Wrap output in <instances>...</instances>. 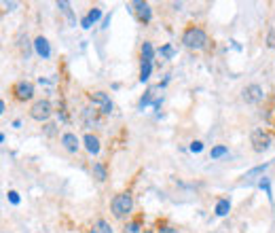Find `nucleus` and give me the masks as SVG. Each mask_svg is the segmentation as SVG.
Here are the masks:
<instances>
[{
  "label": "nucleus",
  "instance_id": "nucleus-6",
  "mask_svg": "<svg viewBox=\"0 0 275 233\" xmlns=\"http://www.w3.org/2000/svg\"><path fill=\"white\" fill-rule=\"evenodd\" d=\"M87 97L102 110V115L112 113V100H110L108 94H104V91H91V94H87Z\"/></svg>",
  "mask_w": 275,
  "mask_h": 233
},
{
  "label": "nucleus",
  "instance_id": "nucleus-4",
  "mask_svg": "<svg viewBox=\"0 0 275 233\" xmlns=\"http://www.w3.org/2000/svg\"><path fill=\"white\" fill-rule=\"evenodd\" d=\"M11 94H13L17 102H30L34 97V83L17 81V83H13V87H11Z\"/></svg>",
  "mask_w": 275,
  "mask_h": 233
},
{
  "label": "nucleus",
  "instance_id": "nucleus-22",
  "mask_svg": "<svg viewBox=\"0 0 275 233\" xmlns=\"http://www.w3.org/2000/svg\"><path fill=\"white\" fill-rule=\"evenodd\" d=\"M269 168V163H262V165H256V168H252L246 174V178H252V176H256V174H262V172H265Z\"/></svg>",
  "mask_w": 275,
  "mask_h": 233
},
{
  "label": "nucleus",
  "instance_id": "nucleus-24",
  "mask_svg": "<svg viewBox=\"0 0 275 233\" xmlns=\"http://www.w3.org/2000/svg\"><path fill=\"white\" fill-rule=\"evenodd\" d=\"M267 47L269 49H275V28L273 30H269V34H267Z\"/></svg>",
  "mask_w": 275,
  "mask_h": 233
},
{
  "label": "nucleus",
  "instance_id": "nucleus-31",
  "mask_svg": "<svg viewBox=\"0 0 275 233\" xmlns=\"http://www.w3.org/2000/svg\"><path fill=\"white\" fill-rule=\"evenodd\" d=\"M142 233H155V231H142Z\"/></svg>",
  "mask_w": 275,
  "mask_h": 233
},
{
  "label": "nucleus",
  "instance_id": "nucleus-18",
  "mask_svg": "<svg viewBox=\"0 0 275 233\" xmlns=\"http://www.w3.org/2000/svg\"><path fill=\"white\" fill-rule=\"evenodd\" d=\"M150 70H152V62H146V59H142V68H140V81H142V83L148 81Z\"/></svg>",
  "mask_w": 275,
  "mask_h": 233
},
{
  "label": "nucleus",
  "instance_id": "nucleus-27",
  "mask_svg": "<svg viewBox=\"0 0 275 233\" xmlns=\"http://www.w3.org/2000/svg\"><path fill=\"white\" fill-rule=\"evenodd\" d=\"M9 201H11V204H19V195H17L15 191H9Z\"/></svg>",
  "mask_w": 275,
  "mask_h": 233
},
{
  "label": "nucleus",
  "instance_id": "nucleus-15",
  "mask_svg": "<svg viewBox=\"0 0 275 233\" xmlns=\"http://www.w3.org/2000/svg\"><path fill=\"white\" fill-rule=\"evenodd\" d=\"M140 229H142V216H136L133 220H129V223L125 225L123 233H140Z\"/></svg>",
  "mask_w": 275,
  "mask_h": 233
},
{
  "label": "nucleus",
  "instance_id": "nucleus-29",
  "mask_svg": "<svg viewBox=\"0 0 275 233\" xmlns=\"http://www.w3.org/2000/svg\"><path fill=\"white\" fill-rule=\"evenodd\" d=\"M2 7H4V11H13L17 7V2H2Z\"/></svg>",
  "mask_w": 275,
  "mask_h": 233
},
{
  "label": "nucleus",
  "instance_id": "nucleus-10",
  "mask_svg": "<svg viewBox=\"0 0 275 233\" xmlns=\"http://www.w3.org/2000/svg\"><path fill=\"white\" fill-rule=\"evenodd\" d=\"M34 51L38 53L42 59H49V58H51V47H49V40L45 39V36H36V40H34Z\"/></svg>",
  "mask_w": 275,
  "mask_h": 233
},
{
  "label": "nucleus",
  "instance_id": "nucleus-26",
  "mask_svg": "<svg viewBox=\"0 0 275 233\" xmlns=\"http://www.w3.org/2000/svg\"><path fill=\"white\" fill-rule=\"evenodd\" d=\"M191 151L193 153H201V151H203V144H201L199 140H195V142H191Z\"/></svg>",
  "mask_w": 275,
  "mask_h": 233
},
{
  "label": "nucleus",
  "instance_id": "nucleus-13",
  "mask_svg": "<svg viewBox=\"0 0 275 233\" xmlns=\"http://www.w3.org/2000/svg\"><path fill=\"white\" fill-rule=\"evenodd\" d=\"M100 17H102V9H91L89 11V13H87V17H83V21H81V26L85 28V30H89L91 26H93V23L97 21V19H100Z\"/></svg>",
  "mask_w": 275,
  "mask_h": 233
},
{
  "label": "nucleus",
  "instance_id": "nucleus-9",
  "mask_svg": "<svg viewBox=\"0 0 275 233\" xmlns=\"http://www.w3.org/2000/svg\"><path fill=\"white\" fill-rule=\"evenodd\" d=\"M83 121L87 127H100L102 125V110L100 108H85L83 110Z\"/></svg>",
  "mask_w": 275,
  "mask_h": 233
},
{
  "label": "nucleus",
  "instance_id": "nucleus-12",
  "mask_svg": "<svg viewBox=\"0 0 275 233\" xmlns=\"http://www.w3.org/2000/svg\"><path fill=\"white\" fill-rule=\"evenodd\" d=\"M83 142H85V149H87L91 155H97V153H100V140H97V136H93V134H85Z\"/></svg>",
  "mask_w": 275,
  "mask_h": 233
},
{
  "label": "nucleus",
  "instance_id": "nucleus-17",
  "mask_svg": "<svg viewBox=\"0 0 275 233\" xmlns=\"http://www.w3.org/2000/svg\"><path fill=\"white\" fill-rule=\"evenodd\" d=\"M91 170H93V176H95V178L100 180V182L106 180V165H104V163L97 161V163H93V168H91Z\"/></svg>",
  "mask_w": 275,
  "mask_h": 233
},
{
  "label": "nucleus",
  "instance_id": "nucleus-30",
  "mask_svg": "<svg viewBox=\"0 0 275 233\" xmlns=\"http://www.w3.org/2000/svg\"><path fill=\"white\" fill-rule=\"evenodd\" d=\"M4 110H7V104H4V100H0V115H4Z\"/></svg>",
  "mask_w": 275,
  "mask_h": 233
},
{
  "label": "nucleus",
  "instance_id": "nucleus-3",
  "mask_svg": "<svg viewBox=\"0 0 275 233\" xmlns=\"http://www.w3.org/2000/svg\"><path fill=\"white\" fill-rule=\"evenodd\" d=\"M53 115V106L49 100H36L32 106H30V116H32L34 121H49Z\"/></svg>",
  "mask_w": 275,
  "mask_h": 233
},
{
  "label": "nucleus",
  "instance_id": "nucleus-25",
  "mask_svg": "<svg viewBox=\"0 0 275 233\" xmlns=\"http://www.w3.org/2000/svg\"><path fill=\"white\" fill-rule=\"evenodd\" d=\"M258 187H260V189H265V193L269 195V199H273V195H271V187H269V178H262V180L258 182Z\"/></svg>",
  "mask_w": 275,
  "mask_h": 233
},
{
  "label": "nucleus",
  "instance_id": "nucleus-8",
  "mask_svg": "<svg viewBox=\"0 0 275 233\" xmlns=\"http://www.w3.org/2000/svg\"><path fill=\"white\" fill-rule=\"evenodd\" d=\"M241 97H243V102H246V104H256V102H260L262 97H265V91H262L260 85L252 83V85H248V87L243 89Z\"/></svg>",
  "mask_w": 275,
  "mask_h": 233
},
{
  "label": "nucleus",
  "instance_id": "nucleus-14",
  "mask_svg": "<svg viewBox=\"0 0 275 233\" xmlns=\"http://www.w3.org/2000/svg\"><path fill=\"white\" fill-rule=\"evenodd\" d=\"M89 233H114L112 227H110V223H106L104 218H97L93 225L89 227Z\"/></svg>",
  "mask_w": 275,
  "mask_h": 233
},
{
  "label": "nucleus",
  "instance_id": "nucleus-16",
  "mask_svg": "<svg viewBox=\"0 0 275 233\" xmlns=\"http://www.w3.org/2000/svg\"><path fill=\"white\" fill-rule=\"evenodd\" d=\"M231 210V201L229 199H218L216 204V216H227Z\"/></svg>",
  "mask_w": 275,
  "mask_h": 233
},
{
  "label": "nucleus",
  "instance_id": "nucleus-28",
  "mask_svg": "<svg viewBox=\"0 0 275 233\" xmlns=\"http://www.w3.org/2000/svg\"><path fill=\"white\" fill-rule=\"evenodd\" d=\"M55 127H57V125H53V123H49V125L45 127V134H47V136H53V134H55Z\"/></svg>",
  "mask_w": 275,
  "mask_h": 233
},
{
  "label": "nucleus",
  "instance_id": "nucleus-23",
  "mask_svg": "<svg viewBox=\"0 0 275 233\" xmlns=\"http://www.w3.org/2000/svg\"><path fill=\"white\" fill-rule=\"evenodd\" d=\"M159 53H161L163 58H167V59H172V58H174V49H172V45L161 47V49H159Z\"/></svg>",
  "mask_w": 275,
  "mask_h": 233
},
{
  "label": "nucleus",
  "instance_id": "nucleus-19",
  "mask_svg": "<svg viewBox=\"0 0 275 233\" xmlns=\"http://www.w3.org/2000/svg\"><path fill=\"white\" fill-rule=\"evenodd\" d=\"M140 51H142V59H146V62H152V58H155V49H152L150 42H144Z\"/></svg>",
  "mask_w": 275,
  "mask_h": 233
},
{
  "label": "nucleus",
  "instance_id": "nucleus-2",
  "mask_svg": "<svg viewBox=\"0 0 275 233\" xmlns=\"http://www.w3.org/2000/svg\"><path fill=\"white\" fill-rule=\"evenodd\" d=\"M131 208H133V195H131L129 191H123V193L114 195L112 204H110V210H112V216H114V218H125V216H129Z\"/></svg>",
  "mask_w": 275,
  "mask_h": 233
},
{
  "label": "nucleus",
  "instance_id": "nucleus-5",
  "mask_svg": "<svg viewBox=\"0 0 275 233\" xmlns=\"http://www.w3.org/2000/svg\"><path fill=\"white\" fill-rule=\"evenodd\" d=\"M250 142H252V149L256 153H265L271 146V134L265 130H254L252 136H250Z\"/></svg>",
  "mask_w": 275,
  "mask_h": 233
},
{
  "label": "nucleus",
  "instance_id": "nucleus-20",
  "mask_svg": "<svg viewBox=\"0 0 275 233\" xmlns=\"http://www.w3.org/2000/svg\"><path fill=\"white\" fill-rule=\"evenodd\" d=\"M157 229H159V233H178V229H174L167 220H161V218L157 220Z\"/></svg>",
  "mask_w": 275,
  "mask_h": 233
},
{
  "label": "nucleus",
  "instance_id": "nucleus-11",
  "mask_svg": "<svg viewBox=\"0 0 275 233\" xmlns=\"http://www.w3.org/2000/svg\"><path fill=\"white\" fill-rule=\"evenodd\" d=\"M62 146L68 153H76L78 151V138H76V134H72V132H66L64 136H62Z\"/></svg>",
  "mask_w": 275,
  "mask_h": 233
},
{
  "label": "nucleus",
  "instance_id": "nucleus-21",
  "mask_svg": "<svg viewBox=\"0 0 275 233\" xmlns=\"http://www.w3.org/2000/svg\"><path fill=\"white\" fill-rule=\"evenodd\" d=\"M227 153H229L227 146H214L212 153H210V157H212V159H220V157L227 155Z\"/></svg>",
  "mask_w": 275,
  "mask_h": 233
},
{
  "label": "nucleus",
  "instance_id": "nucleus-7",
  "mask_svg": "<svg viewBox=\"0 0 275 233\" xmlns=\"http://www.w3.org/2000/svg\"><path fill=\"white\" fill-rule=\"evenodd\" d=\"M131 11L133 15L138 17L140 23H148L150 17H152V9L148 2H142V0H138V2H131Z\"/></svg>",
  "mask_w": 275,
  "mask_h": 233
},
{
  "label": "nucleus",
  "instance_id": "nucleus-1",
  "mask_svg": "<svg viewBox=\"0 0 275 233\" xmlns=\"http://www.w3.org/2000/svg\"><path fill=\"white\" fill-rule=\"evenodd\" d=\"M182 45L188 47V49H195V51H199V49H203L207 45V34L203 28L199 26H188L184 32H182Z\"/></svg>",
  "mask_w": 275,
  "mask_h": 233
}]
</instances>
